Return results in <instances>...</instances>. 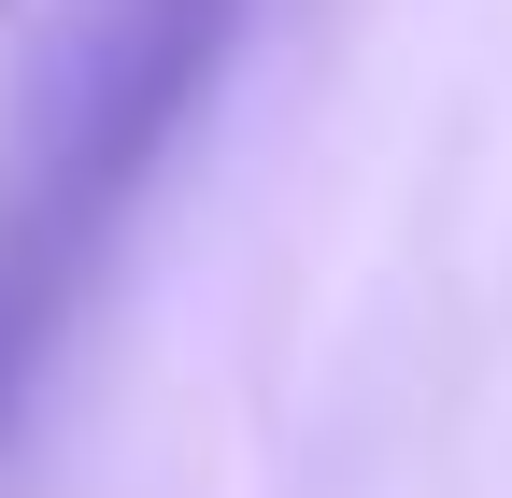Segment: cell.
I'll list each match as a JSON object with an SVG mask.
<instances>
[{
  "label": "cell",
  "mask_w": 512,
  "mask_h": 498,
  "mask_svg": "<svg viewBox=\"0 0 512 498\" xmlns=\"http://www.w3.org/2000/svg\"><path fill=\"white\" fill-rule=\"evenodd\" d=\"M242 43V0H86L43 43V72L0 114V442L43 399L86 285L114 271V228L171 171L185 114L214 100Z\"/></svg>",
  "instance_id": "1"
}]
</instances>
